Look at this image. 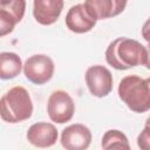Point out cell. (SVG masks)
I'll use <instances>...</instances> for the list:
<instances>
[{
	"label": "cell",
	"instance_id": "1",
	"mask_svg": "<svg viewBox=\"0 0 150 150\" xmlns=\"http://www.w3.org/2000/svg\"><path fill=\"white\" fill-rule=\"evenodd\" d=\"M105 61L118 70L130 69L137 66L149 68V53L145 46L134 39L117 38L105 49Z\"/></svg>",
	"mask_w": 150,
	"mask_h": 150
},
{
	"label": "cell",
	"instance_id": "2",
	"mask_svg": "<svg viewBox=\"0 0 150 150\" xmlns=\"http://www.w3.org/2000/svg\"><path fill=\"white\" fill-rule=\"evenodd\" d=\"M33 102L26 88L16 86L11 88L0 98V117L7 123H20L30 118Z\"/></svg>",
	"mask_w": 150,
	"mask_h": 150
},
{
	"label": "cell",
	"instance_id": "3",
	"mask_svg": "<svg viewBox=\"0 0 150 150\" xmlns=\"http://www.w3.org/2000/svg\"><path fill=\"white\" fill-rule=\"evenodd\" d=\"M118 96L134 112H146L150 109V79L137 75L123 77L118 84Z\"/></svg>",
	"mask_w": 150,
	"mask_h": 150
},
{
	"label": "cell",
	"instance_id": "4",
	"mask_svg": "<svg viewBox=\"0 0 150 150\" xmlns=\"http://www.w3.org/2000/svg\"><path fill=\"white\" fill-rule=\"evenodd\" d=\"M22 67L26 79L38 86L47 83L53 77L55 69L53 60L45 54H35L29 56Z\"/></svg>",
	"mask_w": 150,
	"mask_h": 150
},
{
	"label": "cell",
	"instance_id": "5",
	"mask_svg": "<svg viewBox=\"0 0 150 150\" xmlns=\"http://www.w3.org/2000/svg\"><path fill=\"white\" fill-rule=\"evenodd\" d=\"M47 112L53 122L63 124L73 118L75 112V103L67 91L55 90L48 98Z\"/></svg>",
	"mask_w": 150,
	"mask_h": 150
},
{
	"label": "cell",
	"instance_id": "6",
	"mask_svg": "<svg viewBox=\"0 0 150 150\" xmlns=\"http://www.w3.org/2000/svg\"><path fill=\"white\" fill-rule=\"evenodd\" d=\"M86 83L93 96L105 97L112 90V75L110 70L101 64L91 66L86 71Z\"/></svg>",
	"mask_w": 150,
	"mask_h": 150
},
{
	"label": "cell",
	"instance_id": "7",
	"mask_svg": "<svg viewBox=\"0 0 150 150\" xmlns=\"http://www.w3.org/2000/svg\"><path fill=\"white\" fill-rule=\"evenodd\" d=\"M96 21L97 19L84 4H77L75 6H71L66 15L67 28L70 32L77 34L91 30L95 27Z\"/></svg>",
	"mask_w": 150,
	"mask_h": 150
},
{
	"label": "cell",
	"instance_id": "8",
	"mask_svg": "<svg viewBox=\"0 0 150 150\" xmlns=\"http://www.w3.org/2000/svg\"><path fill=\"white\" fill-rule=\"evenodd\" d=\"M91 143V131L81 123L70 124L61 134V144L67 150H86Z\"/></svg>",
	"mask_w": 150,
	"mask_h": 150
},
{
	"label": "cell",
	"instance_id": "9",
	"mask_svg": "<svg viewBox=\"0 0 150 150\" xmlns=\"http://www.w3.org/2000/svg\"><path fill=\"white\" fill-rule=\"evenodd\" d=\"M63 0H33V15L43 26L56 22L63 9Z\"/></svg>",
	"mask_w": 150,
	"mask_h": 150
},
{
	"label": "cell",
	"instance_id": "10",
	"mask_svg": "<svg viewBox=\"0 0 150 150\" xmlns=\"http://www.w3.org/2000/svg\"><path fill=\"white\" fill-rule=\"evenodd\" d=\"M28 142L38 148H49L57 141V130L54 124L38 122L29 127L27 131Z\"/></svg>",
	"mask_w": 150,
	"mask_h": 150
},
{
	"label": "cell",
	"instance_id": "11",
	"mask_svg": "<svg viewBox=\"0 0 150 150\" xmlns=\"http://www.w3.org/2000/svg\"><path fill=\"white\" fill-rule=\"evenodd\" d=\"M128 0H86L84 5L90 9L97 20L114 18L121 14Z\"/></svg>",
	"mask_w": 150,
	"mask_h": 150
},
{
	"label": "cell",
	"instance_id": "12",
	"mask_svg": "<svg viewBox=\"0 0 150 150\" xmlns=\"http://www.w3.org/2000/svg\"><path fill=\"white\" fill-rule=\"evenodd\" d=\"M22 69V61L16 53H0V79L11 80L16 77Z\"/></svg>",
	"mask_w": 150,
	"mask_h": 150
},
{
	"label": "cell",
	"instance_id": "13",
	"mask_svg": "<svg viewBox=\"0 0 150 150\" xmlns=\"http://www.w3.org/2000/svg\"><path fill=\"white\" fill-rule=\"evenodd\" d=\"M102 148L108 150V149H130L129 141L127 136L116 129H111L105 131V134L102 137Z\"/></svg>",
	"mask_w": 150,
	"mask_h": 150
},
{
	"label": "cell",
	"instance_id": "14",
	"mask_svg": "<svg viewBox=\"0 0 150 150\" xmlns=\"http://www.w3.org/2000/svg\"><path fill=\"white\" fill-rule=\"evenodd\" d=\"M16 23L18 22L12 13L4 6H0V38L12 33Z\"/></svg>",
	"mask_w": 150,
	"mask_h": 150
},
{
	"label": "cell",
	"instance_id": "15",
	"mask_svg": "<svg viewBox=\"0 0 150 150\" xmlns=\"http://www.w3.org/2000/svg\"><path fill=\"white\" fill-rule=\"evenodd\" d=\"M5 8H7L12 15L15 18L16 22L19 23L23 15H25V11H26V0H11L7 5H4Z\"/></svg>",
	"mask_w": 150,
	"mask_h": 150
},
{
	"label": "cell",
	"instance_id": "16",
	"mask_svg": "<svg viewBox=\"0 0 150 150\" xmlns=\"http://www.w3.org/2000/svg\"><path fill=\"white\" fill-rule=\"evenodd\" d=\"M137 145L144 150H149L150 148V128L148 123L145 124L143 131L137 137Z\"/></svg>",
	"mask_w": 150,
	"mask_h": 150
},
{
	"label": "cell",
	"instance_id": "17",
	"mask_svg": "<svg viewBox=\"0 0 150 150\" xmlns=\"http://www.w3.org/2000/svg\"><path fill=\"white\" fill-rule=\"evenodd\" d=\"M11 0H0V6H4V5H7Z\"/></svg>",
	"mask_w": 150,
	"mask_h": 150
}]
</instances>
